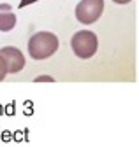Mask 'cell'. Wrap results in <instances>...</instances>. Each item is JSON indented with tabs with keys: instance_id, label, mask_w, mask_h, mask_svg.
Here are the masks:
<instances>
[{
	"instance_id": "1",
	"label": "cell",
	"mask_w": 139,
	"mask_h": 147,
	"mask_svg": "<svg viewBox=\"0 0 139 147\" xmlns=\"http://www.w3.org/2000/svg\"><path fill=\"white\" fill-rule=\"evenodd\" d=\"M58 37L51 32H39L30 37L28 40V53L33 60H46L58 51Z\"/></svg>"
},
{
	"instance_id": "2",
	"label": "cell",
	"mask_w": 139,
	"mask_h": 147,
	"mask_svg": "<svg viewBox=\"0 0 139 147\" xmlns=\"http://www.w3.org/2000/svg\"><path fill=\"white\" fill-rule=\"evenodd\" d=\"M71 47H72V51H74V54L78 58L88 60L97 53V47H99L97 35L93 32H90V30L76 32L72 35V39H71Z\"/></svg>"
},
{
	"instance_id": "3",
	"label": "cell",
	"mask_w": 139,
	"mask_h": 147,
	"mask_svg": "<svg viewBox=\"0 0 139 147\" xmlns=\"http://www.w3.org/2000/svg\"><path fill=\"white\" fill-rule=\"evenodd\" d=\"M104 0H81L76 5V18L83 25H92L102 16Z\"/></svg>"
},
{
	"instance_id": "4",
	"label": "cell",
	"mask_w": 139,
	"mask_h": 147,
	"mask_svg": "<svg viewBox=\"0 0 139 147\" xmlns=\"http://www.w3.org/2000/svg\"><path fill=\"white\" fill-rule=\"evenodd\" d=\"M0 54H2V58L7 63V72L9 74H16V72L23 70L25 56L18 47H4V49H0Z\"/></svg>"
},
{
	"instance_id": "5",
	"label": "cell",
	"mask_w": 139,
	"mask_h": 147,
	"mask_svg": "<svg viewBox=\"0 0 139 147\" xmlns=\"http://www.w3.org/2000/svg\"><path fill=\"white\" fill-rule=\"evenodd\" d=\"M16 26V16L11 12V9H0V30L9 32Z\"/></svg>"
},
{
	"instance_id": "6",
	"label": "cell",
	"mask_w": 139,
	"mask_h": 147,
	"mask_svg": "<svg viewBox=\"0 0 139 147\" xmlns=\"http://www.w3.org/2000/svg\"><path fill=\"white\" fill-rule=\"evenodd\" d=\"M7 74H9V72H7V63H5V60L2 58V54H0V81H4Z\"/></svg>"
},
{
	"instance_id": "7",
	"label": "cell",
	"mask_w": 139,
	"mask_h": 147,
	"mask_svg": "<svg viewBox=\"0 0 139 147\" xmlns=\"http://www.w3.org/2000/svg\"><path fill=\"white\" fill-rule=\"evenodd\" d=\"M32 2H35V0H21L20 7H25V5H28V4H32Z\"/></svg>"
},
{
	"instance_id": "8",
	"label": "cell",
	"mask_w": 139,
	"mask_h": 147,
	"mask_svg": "<svg viewBox=\"0 0 139 147\" xmlns=\"http://www.w3.org/2000/svg\"><path fill=\"white\" fill-rule=\"evenodd\" d=\"M114 4H129V2H132V0H113Z\"/></svg>"
},
{
	"instance_id": "9",
	"label": "cell",
	"mask_w": 139,
	"mask_h": 147,
	"mask_svg": "<svg viewBox=\"0 0 139 147\" xmlns=\"http://www.w3.org/2000/svg\"><path fill=\"white\" fill-rule=\"evenodd\" d=\"M37 81H53V79H51V77H39Z\"/></svg>"
}]
</instances>
